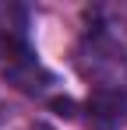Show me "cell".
Masks as SVG:
<instances>
[{"instance_id":"cell-3","label":"cell","mask_w":127,"mask_h":130,"mask_svg":"<svg viewBox=\"0 0 127 130\" xmlns=\"http://www.w3.org/2000/svg\"><path fill=\"white\" fill-rule=\"evenodd\" d=\"M0 127H4V106H0Z\"/></svg>"},{"instance_id":"cell-2","label":"cell","mask_w":127,"mask_h":130,"mask_svg":"<svg viewBox=\"0 0 127 130\" xmlns=\"http://www.w3.org/2000/svg\"><path fill=\"white\" fill-rule=\"evenodd\" d=\"M88 123L95 130H124L127 127V88H95L85 102Z\"/></svg>"},{"instance_id":"cell-4","label":"cell","mask_w":127,"mask_h":130,"mask_svg":"<svg viewBox=\"0 0 127 130\" xmlns=\"http://www.w3.org/2000/svg\"><path fill=\"white\" fill-rule=\"evenodd\" d=\"M39 130H46V127H39Z\"/></svg>"},{"instance_id":"cell-1","label":"cell","mask_w":127,"mask_h":130,"mask_svg":"<svg viewBox=\"0 0 127 130\" xmlns=\"http://www.w3.org/2000/svg\"><path fill=\"white\" fill-rule=\"evenodd\" d=\"M0 74L25 95H42L53 85L49 70L35 60L28 28H0Z\"/></svg>"}]
</instances>
